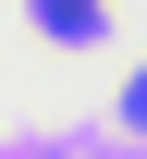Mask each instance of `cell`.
Instances as JSON below:
<instances>
[{
  "label": "cell",
  "instance_id": "1",
  "mask_svg": "<svg viewBox=\"0 0 147 159\" xmlns=\"http://www.w3.org/2000/svg\"><path fill=\"white\" fill-rule=\"evenodd\" d=\"M25 12H37L49 37H98V0H25Z\"/></svg>",
  "mask_w": 147,
  "mask_h": 159
},
{
  "label": "cell",
  "instance_id": "2",
  "mask_svg": "<svg viewBox=\"0 0 147 159\" xmlns=\"http://www.w3.org/2000/svg\"><path fill=\"white\" fill-rule=\"evenodd\" d=\"M123 122H147V74H123Z\"/></svg>",
  "mask_w": 147,
  "mask_h": 159
}]
</instances>
